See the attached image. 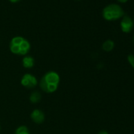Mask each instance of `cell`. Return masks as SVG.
Returning <instances> with one entry per match:
<instances>
[{
  "instance_id": "cell-1",
  "label": "cell",
  "mask_w": 134,
  "mask_h": 134,
  "mask_svg": "<svg viewBox=\"0 0 134 134\" xmlns=\"http://www.w3.org/2000/svg\"><path fill=\"white\" fill-rule=\"evenodd\" d=\"M60 82V75L56 71L50 70L43 75L38 85L42 92L47 94H52L58 89Z\"/></svg>"
},
{
  "instance_id": "cell-2",
  "label": "cell",
  "mask_w": 134,
  "mask_h": 134,
  "mask_svg": "<svg viewBox=\"0 0 134 134\" xmlns=\"http://www.w3.org/2000/svg\"><path fill=\"white\" fill-rule=\"evenodd\" d=\"M9 48L12 54L24 57L28 55L29 53L31 50V43L26 38L21 36H17L11 39L9 44Z\"/></svg>"
},
{
  "instance_id": "cell-3",
  "label": "cell",
  "mask_w": 134,
  "mask_h": 134,
  "mask_svg": "<svg viewBox=\"0 0 134 134\" xmlns=\"http://www.w3.org/2000/svg\"><path fill=\"white\" fill-rule=\"evenodd\" d=\"M102 15L106 21H113L121 18L125 15V13L121 6L115 3H112L107 5L103 8Z\"/></svg>"
},
{
  "instance_id": "cell-4",
  "label": "cell",
  "mask_w": 134,
  "mask_h": 134,
  "mask_svg": "<svg viewBox=\"0 0 134 134\" xmlns=\"http://www.w3.org/2000/svg\"><path fill=\"white\" fill-rule=\"evenodd\" d=\"M21 85L26 89H34L38 85V79L37 77L30 73L25 74L21 78Z\"/></svg>"
},
{
  "instance_id": "cell-5",
  "label": "cell",
  "mask_w": 134,
  "mask_h": 134,
  "mask_svg": "<svg viewBox=\"0 0 134 134\" xmlns=\"http://www.w3.org/2000/svg\"><path fill=\"white\" fill-rule=\"evenodd\" d=\"M120 27H121V29L123 32L129 33L130 32H132V30L133 29V27H134L133 20L129 16L124 15L121 18Z\"/></svg>"
},
{
  "instance_id": "cell-6",
  "label": "cell",
  "mask_w": 134,
  "mask_h": 134,
  "mask_svg": "<svg viewBox=\"0 0 134 134\" xmlns=\"http://www.w3.org/2000/svg\"><path fill=\"white\" fill-rule=\"evenodd\" d=\"M30 118L36 124H42L45 121V114L40 109H34L30 114Z\"/></svg>"
},
{
  "instance_id": "cell-7",
  "label": "cell",
  "mask_w": 134,
  "mask_h": 134,
  "mask_svg": "<svg viewBox=\"0 0 134 134\" xmlns=\"http://www.w3.org/2000/svg\"><path fill=\"white\" fill-rule=\"evenodd\" d=\"M21 63L22 65L25 69H32V67H34L35 65V59L32 56L30 55H25L22 58L21 60Z\"/></svg>"
},
{
  "instance_id": "cell-8",
  "label": "cell",
  "mask_w": 134,
  "mask_h": 134,
  "mask_svg": "<svg viewBox=\"0 0 134 134\" xmlns=\"http://www.w3.org/2000/svg\"><path fill=\"white\" fill-rule=\"evenodd\" d=\"M41 99H42V96L39 91H33L29 96V101L32 104L39 103L40 102Z\"/></svg>"
},
{
  "instance_id": "cell-9",
  "label": "cell",
  "mask_w": 134,
  "mask_h": 134,
  "mask_svg": "<svg viewBox=\"0 0 134 134\" xmlns=\"http://www.w3.org/2000/svg\"><path fill=\"white\" fill-rule=\"evenodd\" d=\"M114 48V42L111 40H107L102 44V49L106 52H110Z\"/></svg>"
},
{
  "instance_id": "cell-10",
  "label": "cell",
  "mask_w": 134,
  "mask_h": 134,
  "mask_svg": "<svg viewBox=\"0 0 134 134\" xmlns=\"http://www.w3.org/2000/svg\"><path fill=\"white\" fill-rule=\"evenodd\" d=\"M14 134H31V133H30V131H29V128L26 125H22L18 126L15 129Z\"/></svg>"
},
{
  "instance_id": "cell-11",
  "label": "cell",
  "mask_w": 134,
  "mask_h": 134,
  "mask_svg": "<svg viewBox=\"0 0 134 134\" xmlns=\"http://www.w3.org/2000/svg\"><path fill=\"white\" fill-rule=\"evenodd\" d=\"M127 60L130 65L134 69V54H129L127 56Z\"/></svg>"
},
{
  "instance_id": "cell-12",
  "label": "cell",
  "mask_w": 134,
  "mask_h": 134,
  "mask_svg": "<svg viewBox=\"0 0 134 134\" xmlns=\"http://www.w3.org/2000/svg\"><path fill=\"white\" fill-rule=\"evenodd\" d=\"M98 134H109V132L106 130H101L98 132Z\"/></svg>"
},
{
  "instance_id": "cell-13",
  "label": "cell",
  "mask_w": 134,
  "mask_h": 134,
  "mask_svg": "<svg viewBox=\"0 0 134 134\" xmlns=\"http://www.w3.org/2000/svg\"><path fill=\"white\" fill-rule=\"evenodd\" d=\"M117 1L120 3H125L129 1V0H117Z\"/></svg>"
},
{
  "instance_id": "cell-14",
  "label": "cell",
  "mask_w": 134,
  "mask_h": 134,
  "mask_svg": "<svg viewBox=\"0 0 134 134\" xmlns=\"http://www.w3.org/2000/svg\"><path fill=\"white\" fill-rule=\"evenodd\" d=\"M9 1H10V3H17L20 2L21 0H9Z\"/></svg>"
},
{
  "instance_id": "cell-15",
  "label": "cell",
  "mask_w": 134,
  "mask_h": 134,
  "mask_svg": "<svg viewBox=\"0 0 134 134\" xmlns=\"http://www.w3.org/2000/svg\"><path fill=\"white\" fill-rule=\"evenodd\" d=\"M133 43H134V35H133Z\"/></svg>"
},
{
  "instance_id": "cell-16",
  "label": "cell",
  "mask_w": 134,
  "mask_h": 134,
  "mask_svg": "<svg viewBox=\"0 0 134 134\" xmlns=\"http://www.w3.org/2000/svg\"><path fill=\"white\" fill-rule=\"evenodd\" d=\"M0 131H1V125H0Z\"/></svg>"
},
{
  "instance_id": "cell-17",
  "label": "cell",
  "mask_w": 134,
  "mask_h": 134,
  "mask_svg": "<svg viewBox=\"0 0 134 134\" xmlns=\"http://www.w3.org/2000/svg\"><path fill=\"white\" fill-rule=\"evenodd\" d=\"M133 24H134V18H133Z\"/></svg>"
},
{
  "instance_id": "cell-18",
  "label": "cell",
  "mask_w": 134,
  "mask_h": 134,
  "mask_svg": "<svg viewBox=\"0 0 134 134\" xmlns=\"http://www.w3.org/2000/svg\"><path fill=\"white\" fill-rule=\"evenodd\" d=\"M77 1H80V0H77Z\"/></svg>"
}]
</instances>
